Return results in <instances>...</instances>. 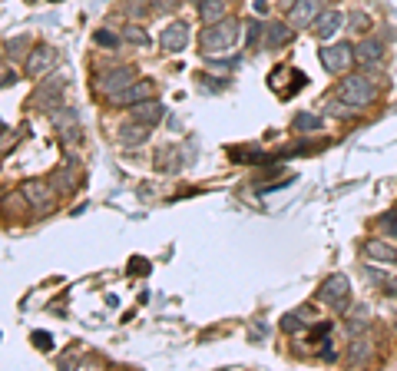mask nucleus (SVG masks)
Here are the masks:
<instances>
[{"instance_id":"c756f323","label":"nucleus","mask_w":397,"mask_h":371,"mask_svg":"<svg viewBox=\"0 0 397 371\" xmlns=\"http://www.w3.org/2000/svg\"><path fill=\"white\" fill-rule=\"evenodd\" d=\"M146 7H149L146 0H126V11L136 13V17H140V13H146Z\"/></svg>"},{"instance_id":"f257e3e1","label":"nucleus","mask_w":397,"mask_h":371,"mask_svg":"<svg viewBox=\"0 0 397 371\" xmlns=\"http://www.w3.org/2000/svg\"><path fill=\"white\" fill-rule=\"evenodd\" d=\"M236 40H238V20L236 17H226V20H219V23H205V30L199 33V47H202V54L209 56V60H215L219 54L232 50Z\"/></svg>"},{"instance_id":"a878e982","label":"nucleus","mask_w":397,"mask_h":371,"mask_svg":"<svg viewBox=\"0 0 397 371\" xmlns=\"http://www.w3.org/2000/svg\"><path fill=\"white\" fill-rule=\"evenodd\" d=\"M377 226L391 236V239H397V209H391V212H384V216L377 219Z\"/></svg>"},{"instance_id":"c85d7f7f","label":"nucleus","mask_w":397,"mask_h":371,"mask_svg":"<svg viewBox=\"0 0 397 371\" xmlns=\"http://www.w3.org/2000/svg\"><path fill=\"white\" fill-rule=\"evenodd\" d=\"M119 40H123V33H109V30H99L97 33V44H103V47H119Z\"/></svg>"},{"instance_id":"4468645a","label":"nucleus","mask_w":397,"mask_h":371,"mask_svg":"<svg viewBox=\"0 0 397 371\" xmlns=\"http://www.w3.org/2000/svg\"><path fill=\"white\" fill-rule=\"evenodd\" d=\"M355 56H358V66H377L384 60V40L367 37V40H361V44L355 47Z\"/></svg>"},{"instance_id":"6ab92c4d","label":"nucleus","mask_w":397,"mask_h":371,"mask_svg":"<svg viewBox=\"0 0 397 371\" xmlns=\"http://www.w3.org/2000/svg\"><path fill=\"white\" fill-rule=\"evenodd\" d=\"M195 7H199V20L202 23H219V20H226V13H228L226 0H202Z\"/></svg>"},{"instance_id":"9d476101","label":"nucleus","mask_w":397,"mask_h":371,"mask_svg":"<svg viewBox=\"0 0 397 371\" xmlns=\"http://www.w3.org/2000/svg\"><path fill=\"white\" fill-rule=\"evenodd\" d=\"M318 13H322V0H295L288 7V23L295 30H301V27H312L318 20Z\"/></svg>"},{"instance_id":"cd10ccee","label":"nucleus","mask_w":397,"mask_h":371,"mask_svg":"<svg viewBox=\"0 0 397 371\" xmlns=\"http://www.w3.org/2000/svg\"><path fill=\"white\" fill-rule=\"evenodd\" d=\"M63 142H70V146H76V142L83 140V133H80V123H73V126H63Z\"/></svg>"},{"instance_id":"6e6552de","label":"nucleus","mask_w":397,"mask_h":371,"mask_svg":"<svg viewBox=\"0 0 397 371\" xmlns=\"http://www.w3.org/2000/svg\"><path fill=\"white\" fill-rule=\"evenodd\" d=\"M56 60H60V54H56L54 47H33L30 56L23 60V70H27V77L43 80L47 73H54Z\"/></svg>"},{"instance_id":"a211bd4d","label":"nucleus","mask_w":397,"mask_h":371,"mask_svg":"<svg viewBox=\"0 0 397 371\" xmlns=\"http://www.w3.org/2000/svg\"><path fill=\"white\" fill-rule=\"evenodd\" d=\"M129 109H133V120H142V123H149V126H156V123L162 120V113H166L159 99H152V97L136 103V107H129Z\"/></svg>"},{"instance_id":"39448f33","label":"nucleus","mask_w":397,"mask_h":371,"mask_svg":"<svg viewBox=\"0 0 397 371\" xmlns=\"http://www.w3.org/2000/svg\"><path fill=\"white\" fill-rule=\"evenodd\" d=\"M136 80L140 77H136V70H133V66H113V70H106V73H99L97 77V90L106 99H113V97H119L126 87H133Z\"/></svg>"},{"instance_id":"ddd939ff","label":"nucleus","mask_w":397,"mask_h":371,"mask_svg":"<svg viewBox=\"0 0 397 371\" xmlns=\"http://www.w3.org/2000/svg\"><path fill=\"white\" fill-rule=\"evenodd\" d=\"M149 133H152L149 123H142V120H129V123H123V126H119L116 140L123 142V146H142V142L149 140Z\"/></svg>"},{"instance_id":"dca6fc26","label":"nucleus","mask_w":397,"mask_h":371,"mask_svg":"<svg viewBox=\"0 0 397 371\" xmlns=\"http://www.w3.org/2000/svg\"><path fill=\"white\" fill-rule=\"evenodd\" d=\"M295 40V27L291 23H265V50H279V47H288Z\"/></svg>"},{"instance_id":"7c9ffc66","label":"nucleus","mask_w":397,"mask_h":371,"mask_svg":"<svg viewBox=\"0 0 397 371\" xmlns=\"http://www.w3.org/2000/svg\"><path fill=\"white\" fill-rule=\"evenodd\" d=\"M351 27H355V30H367V27H371V23H367V17L365 13H351Z\"/></svg>"},{"instance_id":"9b49d317","label":"nucleus","mask_w":397,"mask_h":371,"mask_svg":"<svg viewBox=\"0 0 397 371\" xmlns=\"http://www.w3.org/2000/svg\"><path fill=\"white\" fill-rule=\"evenodd\" d=\"M344 27V13L341 11H322L318 20L312 23V33L322 40V44H331V37Z\"/></svg>"},{"instance_id":"72a5a7b5","label":"nucleus","mask_w":397,"mask_h":371,"mask_svg":"<svg viewBox=\"0 0 397 371\" xmlns=\"http://www.w3.org/2000/svg\"><path fill=\"white\" fill-rule=\"evenodd\" d=\"M13 80H17V73H13L11 66H4V87H11Z\"/></svg>"},{"instance_id":"c9c22d12","label":"nucleus","mask_w":397,"mask_h":371,"mask_svg":"<svg viewBox=\"0 0 397 371\" xmlns=\"http://www.w3.org/2000/svg\"><path fill=\"white\" fill-rule=\"evenodd\" d=\"M394 335H397V325H394Z\"/></svg>"},{"instance_id":"5701e85b","label":"nucleus","mask_w":397,"mask_h":371,"mask_svg":"<svg viewBox=\"0 0 397 371\" xmlns=\"http://www.w3.org/2000/svg\"><path fill=\"white\" fill-rule=\"evenodd\" d=\"M50 183H54V189L56 193H73V173H70V169H56L54 176H50Z\"/></svg>"},{"instance_id":"f03ea898","label":"nucleus","mask_w":397,"mask_h":371,"mask_svg":"<svg viewBox=\"0 0 397 371\" xmlns=\"http://www.w3.org/2000/svg\"><path fill=\"white\" fill-rule=\"evenodd\" d=\"M334 97L344 99V103H351V107H358V109H367L377 99V83L367 77V73H348V77L338 80Z\"/></svg>"},{"instance_id":"1a4fd4ad","label":"nucleus","mask_w":397,"mask_h":371,"mask_svg":"<svg viewBox=\"0 0 397 371\" xmlns=\"http://www.w3.org/2000/svg\"><path fill=\"white\" fill-rule=\"evenodd\" d=\"M185 44H189V23H185V20L166 23V30L159 33V47H162V50H166V54H179V50H185Z\"/></svg>"},{"instance_id":"bb28decb","label":"nucleus","mask_w":397,"mask_h":371,"mask_svg":"<svg viewBox=\"0 0 397 371\" xmlns=\"http://www.w3.org/2000/svg\"><path fill=\"white\" fill-rule=\"evenodd\" d=\"M301 325H305V318H301V312H291V315L281 318V332H288V335H291V332H298Z\"/></svg>"},{"instance_id":"2eb2a0df","label":"nucleus","mask_w":397,"mask_h":371,"mask_svg":"<svg viewBox=\"0 0 397 371\" xmlns=\"http://www.w3.org/2000/svg\"><path fill=\"white\" fill-rule=\"evenodd\" d=\"M361 252H365L371 262H384V265H394L397 262V249H394V245H387L384 239H374V236L361 242Z\"/></svg>"},{"instance_id":"412c9836","label":"nucleus","mask_w":397,"mask_h":371,"mask_svg":"<svg viewBox=\"0 0 397 371\" xmlns=\"http://www.w3.org/2000/svg\"><path fill=\"white\" fill-rule=\"evenodd\" d=\"M367 325H371V315H367V308H355L351 315H348V332L351 335H361V332H367Z\"/></svg>"},{"instance_id":"b1692460","label":"nucleus","mask_w":397,"mask_h":371,"mask_svg":"<svg viewBox=\"0 0 397 371\" xmlns=\"http://www.w3.org/2000/svg\"><path fill=\"white\" fill-rule=\"evenodd\" d=\"M123 40H129V44H136V47H149V33L142 30V27H136V23H129V27H123Z\"/></svg>"},{"instance_id":"393cba45","label":"nucleus","mask_w":397,"mask_h":371,"mask_svg":"<svg viewBox=\"0 0 397 371\" xmlns=\"http://www.w3.org/2000/svg\"><path fill=\"white\" fill-rule=\"evenodd\" d=\"M176 156H179V153H176V150H162V153H159V159H156V166H159L162 173H176V169L183 166V163H179V159H176Z\"/></svg>"},{"instance_id":"0eeeda50","label":"nucleus","mask_w":397,"mask_h":371,"mask_svg":"<svg viewBox=\"0 0 397 371\" xmlns=\"http://www.w3.org/2000/svg\"><path fill=\"white\" fill-rule=\"evenodd\" d=\"M322 63L328 73H348V70L358 63L355 47L351 44H328L322 50Z\"/></svg>"},{"instance_id":"7ed1b4c3","label":"nucleus","mask_w":397,"mask_h":371,"mask_svg":"<svg viewBox=\"0 0 397 371\" xmlns=\"http://www.w3.org/2000/svg\"><path fill=\"white\" fill-rule=\"evenodd\" d=\"M318 298H322L324 305H331L334 312H348V305H351V282H348V275L341 272L328 275L322 282V288H318Z\"/></svg>"},{"instance_id":"f8f14e48","label":"nucleus","mask_w":397,"mask_h":371,"mask_svg":"<svg viewBox=\"0 0 397 371\" xmlns=\"http://www.w3.org/2000/svg\"><path fill=\"white\" fill-rule=\"evenodd\" d=\"M152 93H156L152 80H136V83L126 87L119 97H113V103H116V107H136V103H142V99H149Z\"/></svg>"},{"instance_id":"473e14b6","label":"nucleus","mask_w":397,"mask_h":371,"mask_svg":"<svg viewBox=\"0 0 397 371\" xmlns=\"http://www.w3.org/2000/svg\"><path fill=\"white\" fill-rule=\"evenodd\" d=\"M322 358H324V361H334V358H338V351H334V345H324V348H322Z\"/></svg>"},{"instance_id":"f3484780","label":"nucleus","mask_w":397,"mask_h":371,"mask_svg":"<svg viewBox=\"0 0 397 371\" xmlns=\"http://www.w3.org/2000/svg\"><path fill=\"white\" fill-rule=\"evenodd\" d=\"M371 355H374V345H371V339H367L365 332H361V335H351V345H348V361H351V365H367V361H371Z\"/></svg>"},{"instance_id":"2f4dec72","label":"nucleus","mask_w":397,"mask_h":371,"mask_svg":"<svg viewBox=\"0 0 397 371\" xmlns=\"http://www.w3.org/2000/svg\"><path fill=\"white\" fill-rule=\"evenodd\" d=\"M33 341H37V348H40V351H50V335H47V332H37V335H33Z\"/></svg>"},{"instance_id":"423d86ee","label":"nucleus","mask_w":397,"mask_h":371,"mask_svg":"<svg viewBox=\"0 0 397 371\" xmlns=\"http://www.w3.org/2000/svg\"><path fill=\"white\" fill-rule=\"evenodd\" d=\"M20 196L30 202L33 209H43V212H50L56 202V189L50 179H27L20 183Z\"/></svg>"},{"instance_id":"aec40b11","label":"nucleus","mask_w":397,"mask_h":371,"mask_svg":"<svg viewBox=\"0 0 397 371\" xmlns=\"http://www.w3.org/2000/svg\"><path fill=\"white\" fill-rule=\"evenodd\" d=\"M27 47H30V37H27V33H20V37H13V40H7V44H4V56H7V60H23V56H30V50H27Z\"/></svg>"},{"instance_id":"20e7f679","label":"nucleus","mask_w":397,"mask_h":371,"mask_svg":"<svg viewBox=\"0 0 397 371\" xmlns=\"http://www.w3.org/2000/svg\"><path fill=\"white\" fill-rule=\"evenodd\" d=\"M63 87H66V77H56V73H47L40 80V87L33 93V107L37 109H47V113H54V109L63 107Z\"/></svg>"},{"instance_id":"f704fd0d","label":"nucleus","mask_w":397,"mask_h":371,"mask_svg":"<svg viewBox=\"0 0 397 371\" xmlns=\"http://www.w3.org/2000/svg\"><path fill=\"white\" fill-rule=\"evenodd\" d=\"M193 4H202V0H193Z\"/></svg>"},{"instance_id":"4be33fe9","label":"nucleus","mask_w":397,"mask_h":371,"mask_svg":"<svg viewBox=\"0 0 397 371\" xmlns=\"http://www.w3.org/2000/svg\"><path fill=\"white\" fill-rule=\"evenodd\" d=\"M291 126H295V133H314V130H322V120L314 113H298L291 120Z\"/></svg>"}]
</instances>
